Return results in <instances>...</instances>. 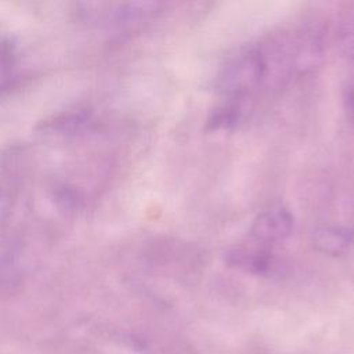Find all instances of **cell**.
<instances>
[{
    "label": "cell",
    "mask_w": 354,
    "mask_h": 354,
    "mask_svg": "<svg viewBox=\"0 0 354 354\" xmlns=\"http://www.w3.org/2000/svg\"><path fill=\"white\" fill-rule=\"evenodd\" d=\"M267 73V59L260 47L242 48L221 68L216 88L230 100H238L256 88Z\"/></svg>",
    "instance_id": "cell-1"
},
{
    "label": "cell",
    "mask_w": 354,
    "mask_h": 354,
    "mask_svg": "<svg viewBox=\"0 0 354 354\" xmlns=\"http://www.w3.org/2000/svg\"><path fill=\"white\" fill-rule=\"evenodd\" d=\"M293 230V216L283 205H272L260 212L252 223L250 234L260 242H279Z\"/></svg>",
    "instance_id": "cell-2"
},
{
    "label": "cell",
    "mask_w": 354,
    "mask_h": 354,
    "mask_svg": "<svg viewBox=\"0 0 354 354\" xmlns=\"http://www.w3.org/2000/svg\"><path fill=\"white\" fill-rule=\"evenodd\" d=\"M223 257L230 267L254 275H268L277 267V257L272 253L259 248H228Z\"/></svg>",
    "instance_id": "cell-3"
},
{
    "label": "cell",
    "mask_w": 354,
    "mask_h": 354,
    "mask_svg": "<svg viewBox=\"0 0 354 354\" xmlns=\"http://www.w3.org/2000/svg\"><path fill=\"white\" fill-rule=\"evenodd\" d=\"M311 242L324 254L342 256L353 243V232L337 225H319L313 231Z\"/></svg>",
    "instance_id": "cell-4"
},
{
    "label": "cell",
    "mask_w": 354,
    "mask_h": 354,
    "mask_svg": "<svg viewBox=\"0 0 354 354\" xmlns=\"http://www.w3.org/2000/svg\"><path fill=\"white\" fill-rule=\"evenodd\" d=\"M239 119V106L235 104L223 105L213 111L207 120V129L209 130H223L230 129L234 124H236Z\"/></svg>",
    "instance_id": "cell-5"
},
{
    "label": "cell",
    "mask_w": 354,
    "mask_h": 354,
    "mask_svg": "<svg viewBox=\"0 0 354 354\" xmlns=\"http://www.w3.org/2000/svg\"><path fill=\"white\" fill-rule=\"evenodd\" d=\"M346 111L348 119L354 120V88H351L346 95Z\"/></svg>",
    "instance_id": "cell-6"
},
{
    "label": "cell",
    "mask_w": 354,
    "mask_h": 354,
    "mask_svg": "<svg viewBox=\"0 0 354 354\" xmlns=\"http://www.w3.org/2000/svg\"><path fill=\"white\" fill-rule=\"evenodd\" d=\"M346 47L350 57L354 58V24L348 33H346Z\"/></svg>",
    "instance_id": "cell-7"
}]
</instances>
